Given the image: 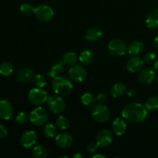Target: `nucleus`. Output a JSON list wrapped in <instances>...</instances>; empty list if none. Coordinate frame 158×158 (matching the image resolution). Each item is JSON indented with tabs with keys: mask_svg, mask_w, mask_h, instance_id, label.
Listing matches in <instances>:
<instances>
[{
	"mask_svg": "<svg viewBox=\"0 0 158 158\" xmlns=\"http://www.w3.org/2000/svg\"><path fill=\"white\" fill-rule=\"evenodd\" d=\"M48 94L42 88H33L28 94V100L35 106H41L48 100Z\"/></svg>",
	"mask_w": 158,
	"mask_h": 158,
	"instance_id": "6",
	"label": "nucleus"
},
{
	"mask_svg": "<svg viewBox=\"0 0 158 158\" xmlns=\"http://www.w3.org/2000/svg\"><path fill=\"white\" fill-rule=\"evenodd\" d=\"M78 56H77V55L74 52H66V53L63 54V58H62V60H63L65 65L70 66L75 65L77 62L78 61Z\"/></svg>",
	"mask_w": 158,
	"mask_h": 158,
	"instance_id": "24",
	"label": "nucleus"
},
{
	"mask_svg": "<svg viewBox=\"0 0 158 158\" xmlns=\"http://www.w3.org/2000/svg\"><path fill=\"white\" fill-rule=\"evenodd\" d=\"M156 58V55L154 53V52H148L144 55L143 56V61L146 63H153L154 61Z\"/></svg>",
	"mask_w": 158,
	"mask_h": 158,
	"instance_id": "34",
	"label": "nucleus"
},
{
	"mask_svg": "<svg viewBox=\"0 0 158 158\" xmlns=\"http://www.w3.org/2000/svg\"><path fill=\"white\" fill-rule=\"evenodd\" d=\"M73 158H82L83 157V155H82L81 154H80V153L77 152V153H75L73 155Z\"/></svg>",
	"mask_w": 158,
	"mask_h": 158,
	"instance_id": "41",
	"label": "nucleus"
},
{
	"mask_svg": "<svg viewBox=\"0 0 158 158\" xmlns=\"http://www.w3.org/2000/svg\"><path fill=\"white\" fill-rule=\"evenodd\" d=\"M49 119V113L44 107L39 106L35 108L29 115V120L31 123L37 127H41L47 122Z\"/></svg>",
	"mask_w": 158,
	"mask_h": 158,
	"instance_id": "4",
	"label": "nucleus"
},
{
	"mask_svg": "<svg viewBox=\"0 0 158 158\" xmlns=\"http://www.w3.org/2000/svg\"><path fill=\"white\" fill-rule=\"evenodd\" d=\"M35 15L36 19L40 21L46 23L49 22L53 18V9L48 5H40L35 9Z\"/></svg>",
	"mask_w": 158,
	"mask_h": 158,
	"instance_id": "9",
	"label": "nucleus"
},
{
	"mask_svg": "<svg viewBox=\"0 0 158 158\" xmlns=\"http://www.w3.org/2000/svg\"><path fill=\"white\" fill-rule=\"evenodd\" d=\"M86 68L83 65L75 64L70 67L68 72V76L69 78L74 83H81L84 81L85 79L86 78Z\"/></svg>",
	"mask_w": 158,
	"mask_h": 158,
	"instance_id": "8",
	"label": "nucleus"
},
{
	"mask_svg": "<svg viewBox=\"0 0 158 158\" xmlns=\"http://www.w3.org/2000/svg\"><path fill=\"white\" fill-rule=\"evenodd\" d=\"M32 80H33L34 84L38 88L45 87L46 86V83H47L46 78L40 74H36V75L34 76Z\"/></svg>",
	"mask_w": 158,
	"mask_h": 158,
	"instance_id": "32",
	"label": "nucleus"
},
{
	"mask_svg": "<svg viewBox=\"0 0 158 158\" xmlns=\"http://www.w3.org/2000/svg\"><path fill=\"white\" fill-rule=\"evenodd\" d=\"M65 71V64L62 60H58L55 62L53 65L50 67L47 73L48 77L50 78H54L58 76H61Z\"/></svg>",
	"mask_w": 158,
	"mask_h": 158,
	"instance_id": "17",
	"label": "nucleus"
},
{
	"mask_svg": "<svg viewBox=\"0 0 158 158\" xmlns=\"http://www.w3.org/2000/svg\"><path fill=\"white\" fill-rule=\"evenodd\" d=\"M127 94L128 97H134V96L136 95V91L134 90V89H129V90L127 91Z\"/></svg>",
	"mask_w": 158,
	"mask_h": 158,
	"instance_id": "38",
	"label": "nucleus"
},
{
	"mask_svg": "<svg viewBox=\"0 0 158 158\" xmlns=\"http://www.w3.org/2000/svg\"><path fill=\"white\" fill-rule=\"evenodd\" d=\"M96 98L90 93H85L80 97L82 104L85 106H91L95 103Z\"/></svg>",
	"mask_w": 158,
	"mask_h": 158,
	"instance_id": "27",
	"label": "nucleus"
},
{
	"mask_svg": "<svg viewBox=\"0 0 158 158\" xmlns=\"http://www.w3.org/2000/svg\"><path fill=\"white\" fill-rule=\"evenodd\" d=\"M55 143L60 148H68L72 146L73 143V137L67 133H61L56 136Z\"/></svg>",
	"mask_w": 158,
	"mask_h": 158,
	"instance_id": "14",
	"label": "nucleus"
},
{
	"mask_svg": "<svg viewBox=\"0 0 158 158\" xmlns=\"http://www.w3.org/2000/svg\"><path fill=\"white\" fill-rule=\"evenodd\" d=\"M138 80L141 84L149 86L155 80V71L149 67L143 68L139 73Z\"/></svg>",
	"mask_w": 158,
	"mask_h": 158,
	"instance_id": "11",
	"label": "nucleus"
},
{
	"mask_svg": "<svg viewBox=\"0 0 158 158\" xmlns=\"http://www.w3.org/2000/svg\"><path fill=\"white\" fill-rule=\"evenodd\" d=\"M94 59H95V56H94V52L89 49L83 51L79 56V60L83 66L90 65L94 61Z\"/></svg>",
	"mask_w": 158,
	"mask_h": 158,
	"instance_id": "22",
	"label": "nucleus"
},
{
	"mask_svg": "<svg viewBox=\"0 0 158 158\" xmlns=\"http://www.w3.org/2000/svg\"><path fill=\"white\" fill-rule=\"evenodd\" d=\"M113 140H114L113 133L107 129H103L100 131L96 137V142L99 145V147H101V148H107L112 143Z\"/></svg>",
	"mask_w": 158,
	"mask_h": 158,
	"instance_id": "10",
	"label": "nucleus"
},
{
	"mask_svg": "<svg viewBox=\"0 0 158 158\" xmlns=\"http://www.w3.org/2000/svg\"><path fill=\"white\" fill-rule=\"evenodd\" d=\"M57 130L56 127L52 123H48L45 126L44 129H43V134L44 136L47 138H55L56 136L57 135Z\"/></svg>",
	"mask_w": 158,
	"mask_h": 158,
	"instance_id": "26",
	"label": "nucleus"
},
{
	"mask_svg": "<svg viewBox=\"0 0 158 158\" xmlns=\"http://www.w3.org/2000/svg\"><path fill=\"white\" fill-rule=\"evenodd\" d=\"M13 114V108L10 102L8 100H0V118L8 120L12 117Z\"/></svg>",
	"mask_w": 158,
	"mask_h": 158,
	"instance_id": "15",
	"label": "nucleus"
},
{
	"mask_svg": "<svg viewBox=\"0 0 158 158\" xmlns=\"http://www.w3.org/2000/svg\"><path fill=\"white\" fill-rule=\"evenodd\" d=\"M29 116L27 113L24 112V111H22V112H19L16 115V117H15V121L17 122L19 124H23V123H26V122L29 120Z\"/></svg>",
	"mask_w": 158,
	"mask_h": 158,
	"instance_id": "33",
	"label": "nucleus"
},
{
	"mask_svg": "<svg viewBox=\"0 0 158 158\" xmlns=\"http://www.w3.org/2000/svg\"><path fill=\"white\" fill-rule=\"evenodd\" d=\"M127 91V87L123 83H117L111 87L110 94L114 98H119L124 95Z\"/></svg>",
	"mask_w": 158,
	"mask_h": 158,
	"instance_id": "21",
	"label": "nucleus"
},
{
	"mask_svg": "<svg viewBox=\"0 0 158 158\" xmlns=\"http://www.w3.org/2000/svg\"><path fill=\"white\" fill-rule=\"evenodd\" d=\"M146 25L149 29L158 27V9H154L148 14L146 19Z\"/></svg>",
	"mask_w": 158,
	"mask_h": 158,
	"instance_id": "23",
	"label": "nucleus"
},
{
	"mask_svg": "<svg viewBox=\"0 0 158 158\" xmlns=\"http://www.w3.org/2000/svg\"><path fill=\"white\" fill-rule=\"evenodd\" d=\"M13 72V66L9 62H3L0 64V74L4 77H9Z\"/></svg>",
	"mask_w": 158,
	"mask_h": 158,
	"instance_id": "29",
	"label": "nucleus"
},
{
	"mask_svg": "<svg viewBox=\"0 0 158 158\" xmlns=\"http://www.w3.org/2000/svg\"><path fill=\"white\" fill-rule=\"evenodd\" d=\"M8 134V131L7 129L3 126L2 124L0 123V139L1 138H4L5 137H6Z\"/></svg>",
	"mask_w": 158,
	"mask_h": 158,
	"instance_id": "37",
	"label": "nucleus"
},
{
	"mask_svg": "<svg viewBox=\"0 0 158 158\" xmlns=\"http://www.w3.org/2000/svg\"><path fill=\"white\" fill-rule=\"evenodd\" d=\"M107 49L111 56L120 57L127 52V46L123 40L120 39H114L108 43Z\"/></svg>",
	"mask_w": 158,
	"mask_h": 158,
	"instance_id": "5",
	"label": "nucleus"
},
{
	"mask_svg": "<svg viewBox=\"0 0 158 158\" xmlns=\"http://www.w3.org/2000/svg\"><path fill=\"white\" fill-rule=\"evenodd\" d=\"M103 36V32L100 29L97 27L89 28L85 34V37L89 42H97Z\"/></svg>",
	"mask_w": 158,
	"mask_h": 158,
	"instance_id": "20",
	"label": "nucleus"
},
{
	"mask_svg": "<svg viewBox=\"0 0 158 158\" xmlns=\"http://www.w3.org/2000/svg\"><path fill=\"white\" fill-rule=\"evenodd\" d=\"M91 115L94 120L98 123H106L110 118V112L107 106L100 103H97L93 106Z\"/></svg>",
	"mask_w": 158,
	"mask_h": 158,
	"instance_id": "3",
	"label": "nucleus"
},
{
	"mask_svg": "<svg viewBox=\"0 0 158 158\" xmlns=\"http://www.w3.org/2000/svg\"><path fill=\"white\" fill-rule=\"evenodd\" d=\"M52 90L56 94L60 96H66L70 94L73 89L72 80L63 76H58L52 80Z\"/></svg>",
	"mask_w": 158,
	"mask_h": 158,
	"instance_id": "2",
	"label": "nucleus"
},
{
	"mask_svg": "<svg viewBox=\"0 0 158 158\" xmlns=\"http://www.w3.org/2000/svg\"><path fill=\"white\" fill-rule=\"evenodd\" d=\"M56 124L57 127L60 128V130H66L69 127V122L67 117L63 115H59L56 120Z\"/></svg>",
	"mask_w": 158,
	"mask_h": 158,
	"instance_id": "30",
	"label": "nucleus"
},
{
	"mask_svg": "<svg viewBox=\"0 0 158 158\" xmlns=\"http://www.w3.org/2000/svg\"><path fill=\"white\" fill-rule=\"evenodd\" d=\"M99 148V145L97 144V142H92V143H89V144L86 147V151H88L90 154H94V153H96L97 151Z\"/></svg>",
	"mask_w": 158,
	"mask_h": 158,
	"instance_id": "35",
	"label": "nucleus"
},
{
	"mask_svg": "<svg viewBox=\"0 0 158 158\" xmlns=\"http://www.w3.org/2000/svg\"><path fill=\"white\" fill-rule=\"evenodd\" d=\"M144 61L140 57L135 56H132L127 63V69L131 73L140 72L143 67Z\"/></svg>",
	"mask_w": 158,
	"mask_h": 158,
	"instance_id": "13",
	"label": "nucleus"
},
{
	"mask_svg": "<svg viewBox=\"0 0 158 158\" xmlns=\"http://www.w3.org/2000/svg\"><path fill=\"white\" fill-rule=\"evenodd\" d=\"M148 111L144 105L139 103H131L123 107L121 115L125 120L130 123H138L146 120Z\"/></svg>",
	"mask_w": 158,
	"mask_h": 158,
	"instance_id": "1",
	"label": "nucleus"
},
{
	"mask_svg": "<svg viewBox=\"0 0 158 158\" xmlns=\"http://www.w3.org/2000/svg\"><path fill=\"white\" fill-rule=\"evenodd\" d=\"M33 71L30 68H23L16 73L17 81L22 83H29L33 79Z\"/></svg>",
	"mask_w": 158,
	"mask_h": 158,
	"instance_id": "16",
	"label": "nucleus"
},
{
	"mask_svg": "<svg viewBox=\"0 0 158 158\" xmlns=\"http://www.w3.org/2000/svg\"><path fill=\"white\" fill-rule=\"evenodd\" d=\"M145 107L149 111H155L158 110V97H149L148 100L145 101L144 103Z\"/></svg>",
	"mask_w": 158,
	"mask_h": 158,
	"instance_id": "28",
	"label": "nucleus"
},
{
	"mask_svg": "<svg viewBox=\"0 0 158 158\" xmlns=\"http://www.w3.org/2000/svg\"><path fill=\"white\" fill-rule=\"evenodd\" d=\"M144 47V44L141 41H139V40L133 41L127 46V53L131 56H138L143 52Z\"/></svg>",
	"mask_w": 158,
	"mask_h": 158,
	"instance_id": "19",
	"label": "nucleus"
},
{
	"mask_svg": "<svg viewBox=\"0 0 158 158\" xmlns=\"http://www.w3.org/2000/svg\"><path fill=\"white\" fill-rule=\"evenodd\" d=\"M153 69L155 72H158V60H156L154 63V66H153Z\"/></svg>",
	"mask_w": 158,
	"mask_h": 158,
	"instance_id": "39",
	"label": "nucleus"
},
{
	"mask_svg": "<svg viewBox=\"0 0 158 158\" xmlns=\"http://www.w3.org/2000/svg\"><path fill=\"white\" fill-rule=\"evenodd\" d=\"M37 140V135L35 131H28L23 133L20 137V144L24 148L29 149L35 145Z\"/></svg>",
	"mask_w": 158,
	"mask_h": 158,
	"instance_id": "12",
	"label": "nucleus"
},
{
	"mask_svg": "<svg viewBox=\"0 0 158 158\" xmlns=\"http://www.w3.org/2000/svg\"><path fill=\"white\" fill-rule=\"evenodd\" d=\"M49 109L55 114H61L66 108V103L63 97L60 95H52L47 100Z\"/></svg>",
	"mask_w": 158,
	"mask_h": 158,
	"instance_id": "7",
	"label": "nucleus"
},
{
	"mask_svg": "<svg viewBox=\"0 0 158 158\" xmlns=\"http://www.w3.org/2000/svg\"><path fill=\"white\" fill-rule=\"evenodd\" d=\"M93 158H96V157H100V158H105V156L101 155V154H95L92 157Z\"/></svg>",
	"mask_w": 158,
	"mask_h": 158,
	"instance_id": "42",
	"label": "nucleus"
},
{
	"mask_svg": "<svg viewBox=\"0 0 158 158\" xmlns=\"http://www.w3.org/2000/svg\"><path fill=\"white\" fill-rule=\"evenodd\" d=\"M113 132L117 136H122L127 131V123L123 118H116L112 123Z\"/></svg>",
	"mask_w": 158,
	"mask_h": 158,
	"instance_id": "18",
	"label": "nucleus"
},
{
	"mask_svg": "<svg viewBox=\"0 0 158 158\" xmlns=\"http://www.w3.org/2000/svg\"><path fill=\"white\" fill-rule=\"evenodd\" d=\"M155 81H156V83H157L158 86V76L157 77H155Z\"/></svg>",
	"mask_w": 158,
	"mask_h": 158,
	"instance_id": "43",
	"label": "nucleus"
},
{
	"mask_svg": "<svg viewBox=\"0 0 158 158\" xmlns=\"http://www.w3.org/2000/svg\"><path fill=\"white\" fill-rule=\"evenodd\" d=\"M20 12L25 15H31L35 13V8L30 3H23L19 7Z\"/></svg>",
	"mask_w": 158,
	"mask_h": 158,
	"instance_id": "31",
	"label": "nucleus"
},
{
	"mask_svg": "<svg viewBox=\"0 0 158 158\" xmlns=\"http://www.w3.org/2000/svg\"><path fill=\"white\" fill-rule=\"evenodd\" d=\"M96 100H97L98 103H103L106 100V96L104 93H100V94H97V97H96Z\"/></svg>",
	"mask_w": 158,
	"mask_h": 158,
	"instance_id": "36",
	"label": "nucleus"
},
{
	"mask_svg": "<svg viewBox=\"0 0 158 158\" xmlns=\"http://www.w3.org/2000/svg\"><path fill=\"white\" fill-rule=\"evenodd\" d=\"M154 46H155L156 49H157L158 50V35H157V36H156L155 39H154Z\"/></svg>",
	"mask_w": 158,
	"mask_h": 158,
	"instance_id": "40",
	"label": "nucleus"
},
{
	"mask_svg": "<svg viewBox=\"0 0 158 158\" xmlns=\"http://www.w3.org/2000/svg\"><path fill=\"white\" fill-rule=\"evenodd\" d=\"M32 155L34 158H46L47 157V150L42 145H36L33 148Z\"/></svg>",
	"mask_w": 158,
	"mask_h": 158,
	"instance_id": "25",
	"label": "nucleus"
}]
</instances>
